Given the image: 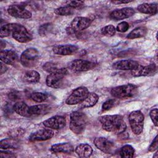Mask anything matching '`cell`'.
Instances as JSON below:
<instances>
[{
  "label": "cell",
  "mask_w": 158,
  "mask_h": 158,
  "mask_svg": "<svg viewBox=\"0 0 158 158\" xmlns=\"http://www.w3.org/2000/svg\"><path fill=\"white\" fill-rule=\"evenodd\" d=\"M119 153L122 157L131 158L134 156L135 149L131 145L126 144L120 148Z\"/></svg>",
  "instance_id": "obj_29"
},
{
  "label": "cell",
  "mask_w": 158,
  "mask_h": 158,
  "mask_svg": "<svg viewBox=\"0 0 158 158\" xmlns=\"http://www.w3.org/2000/svg\"><path fill=\"white\" fill-rule=\"evenodd\" d=\"M0 156L1 157H14V155L12 154V152H9L6 151H1L0 152Z\"/></svg>",
  "instance_id": "obj_42"
},
{
  "label": "cell",
  "mask_w": 158,
  "mask_h": 158,
  "mask_svg": "<svg viewBox=\"0 0 158 158\" xmlns=\"http://www.w3.org/2000/svg\"><path fill=\"white\" fill-rule=\"evenodd\" d=\"M140 64L134 60L127 59L121 60L114 62L112 67L115 70H132L137 68Z\"/></svg>",
  "instance_id": "obj_17"
},
{
  "label": "cell",
  "mask_w": 158,
  "mask_h": 158,
  "mask_svg": "<svg viewBox=\"0 0 158 158\" xmlns=\"http://www.w3.org/2000/svg\"><path fill=\"white\" fill-rule=\"evenodd\" d=\"M73 147L69 143H62L52 145L51 151L53 153L70 154L73 152Z\"/></svg>",
  "instance_id": "obj_20"
},
{
  "label": "cell",
  "mask_w": 158,
  "mask_h": 158,
  "mask_svg": "<svg viewBox=\"0 0 158 158\" xmlns=\"http://www.w3.org/2000/svg\"><path fill=\"white\" fill-rule=\"evenodd\" d=\"M75 152L80 157H88L93 153V148L88 144L81 143L75 148Z\"/></svg>",
  "instance_id": "obj_23"
},
{
  "label": "cell",
  "mask_w": 158,
  "mask_h": 158,
  "mask_svg": "<svg viewBox=\"0 0 158 158\" xmlns=\"http://www.w3.org/2000/svg\"><path fill=\"white\" fill-rule=\"evenodd\" d=\"M144 116L140 110L131 112L128 117L129 123L132 131L135 135H139L144 127Z\"/></svg>",
  "instance_id": "obj_7"
},
{
  "label": "cell",
  "mask_w": 158,
  "mask_h": 158,
  "mask_svg": "<svg viewBox=\"0 0 158 158\" xmlns=\"http://www.w3.org/2000/svg\"><path fill=\"white\" fill-rule=\"evenodd\" d=\"M147 28L144 27H138L131 30L127 36L128 39H135L144 36L147 33Z\"/></svg>",
  "instance_id": "obj_27"
},
{
  "label": "cell",
  "mask_w": 158,
  "mask_h": 158,
  "mask_svg": "<svg viewBox=\"0 0 158 158\" xmlns=\"http://www.w3.org/2000/svg\"><path fill=\"white\" fill-rule=\"evenodd\" d=\"M53 29V25L51 23H45L41 25L38 28V33L41 36L48 35Z\"/></svg>",
  "instance_id": "obj_33"
},
{
  "label": "cell",
  "mask_w": 158,
  "mask_h": 158,
  "mask_svg": "<svg viewBox=\"0 0 158 158\" xmlns=\"http://www.w3.org/2000/svg\"><path fill=\"white\" fill-rule=\"evenodd\" d=\"M114 4H126L130 2H132V1H128V0H117V1H111Z\"/></svg>",
  "instance_id": "obj_43"
},
{
  "label": "cell",
  "mask_w": 158,
  "mask_h": 158,
  "mask_svg": "<svg viewBox=\"0 0 158 158\" xmlns=\"http://www.w3.org/2000/svg\"><path fill=\"white\" fill-rule=\"evenodd\" d=\"M52 110V107L48 104H38L30 107L31 115H43L48 114Z\"/></svg>",
  "instance_id": "obj_21"
},
{
  "label": "cell",
  "mask_w": 158,
  "mask_h": 158,
  "mask_svg": "<svg viewBox=\"0 0 158 158\" xmlns=\"http://www.w3.org/2000/svg\"><path fill=\"white\" fill-rule=\"evenodd\" d=\"M157 147H158L157 138V136H156V137L153 139L152 143L150 144V146H149V147L148 148V151H150V152H154L156 150H157Z\"/></svg>",
  "instance_id": "obj_41"
},
{
  "label": "cell",
  "mask_w": 158,
  "mask_h": 158,
  "mask_svg": "<svg viewBox=\"0 0 158 158\" xmlns=\"http://www.w3.org/2000/svg\"><path fill=\"white\" fill-rule=\"evenodd\" d=\"M157 72V67L155 64H151L146 66L139 65L137 68L131 70V75L134 77L152 76Z\"/></svg>",
  "instance_id": "obj_14"
},
{
  "label": "cell",
  "mask_w": 158,
  "mask_h": 158,
  "mask_svg": "<svg viewBox=\"0 0 158 158\" xmlns=\"http://www.w3.org/2000/svg\"><path fill=\"white\" fill-rule=\"evenodd\" d=\"M138 93V87L133 84H127L113 88L111 94L117 99H128L135 96Z\"/></svg>",
  "instance_id": "obj_4"
},
{
  "label": "cell",
  "mask_w": 158,
  "mask_h": 158,
  "mask_svg": "<svg viewBox=\"0 0 158 158\" xmlns=\"http://www.w3.org/2000/svg\"><path fill=\"white\" fill-rule=\"evenodd\" d=\"M88 117L80 111H74L70 115V129L75 134L82 133L88 123Z\"/></svg>",
  "instance_id": "obj_2"
},
{
  "label": "cell",
  "mask_w": 158,
  "mask_h": 158,
  "mask_svg": "<svg viewBox=\"0 0 158 158\" xmlns=\"http://www.w3.org/2000/svg\"><path fill=\"white\" fill-rule=\"evenodd\" d=\"M7 67L6 65V64L1 62V74H3L4 73H5L7 71Z\"/></svg>",
  "instance_id": "obj_44"
},
{
  "label": "cell",
  "mask_w": 158,
  "mask_h": 158,
  "mask_svg": "<svg viewBox=\"0 0 158 158\" xmlns=\"http://www.w3.org/2000/svg\"><path fill=\"white\" fill-rule=\"evenodd\" d=\"M54 13L58 15L61 16L71 15L74 13V9L67 6L64 7H60L54 10Z\"/></svg>",
  "instance_id": "obj_32"
},
{
  "label": "cell",
  "mask_w": 158,
  "mask_h": 158,
  "mask_svg": "<svg viewBox=\"0 0 158 158\" xmlns=\"http://www.w3.org/2000/svg\"><path fill=\"white\" fill-rule=\"evenodd\" d=\"M54 136V132L49 129H41L33 132L29 136L30 141H41L51 139Z\"/></svg>",
  "instance_id": "obj_18"
},
{
  "label": "cell",
  "mask_w": 158,
  "mask_h": 158,
  "mask_svg": "<svg viewBox=\"0 0 158 158\" xmlns=\"http://www.w3.org/2000/svg\"><path fill=\"white\" fill-rule=\"evenodd\" d=\"M119 103V101L117 99H109L106 101L102 106V111L105 112L111 109L112 108L117 106Z\"/></svg>",
  "instance_id": "obj_34"
},
{
  "label": "cell",
  "mask_w": 158,
  "mask_h": 158,
  "mask_svg": "<svg viewBox=\"0 0 158 158\" xmlns=\"http://www.w3.org/2000/svg\"><path fill=\"white\" fill-rule=\"evenodd\" d=\"M1 62L8 65H14L17 60V54L12 50H2L0 52Z\"/></svg>",
  "instance_id": "obj_19"
},
{
  "label": "cell",
  "mask_w": 158,
  "mask_h": 158,
  "mask_svg": "<svg viewBox=\"0 0 158 158\" xmlns=\"http://www.w3.org/2000/svg\"><path fill=\"white\" fill-rule=\"evenodd\" d=\"M12 109L15 112L20 115L26 117L31 116L30 113V107H28V106L23 101H17L13 106Z\"/></svg>",
  "instance_id": "obj_22"
},
{
  "label": "cell",
  "mask_w": 158,
  "mask_h": 158,
  "mask_svg": "<svg viewBox=\"0 0 158 158\" xmlns=\"http://www.w3.org/2000/svg\"><path fill=\"white\" fill-rule=\"evenodd\" d=\"M157 114H158V110L157 108L152 109L149 112V115L151 118V120L152 121L154 125L156 127L157 126Z\"/></svg>",
  "instance_id": "obj_40"
},
{
  "label": "cell",
  "mask_w": 158,
  "mask_h": 158,
  "mask_svg": "<svg viewBox=\"0 0 158 158\" xmlns=\"http://www.w3.org/2000/svg\"><path fill=\"white\" fill-rule=\"evenodd\" d=\"M18 147V142L15 138H6L2 139L0 141V148L2 149L6 150L9 149H17Z\"/></svg>",
  "instance_id": "obj_28"
},
{
  "label": "cell",
  "mask_w": 158,
  "mask_h": 158,
  "mask_svg": "<svg viewBox=\"0 0 158 158\" xmlns=\"http://www.w3.org/2000/svg\"><path fill=\"white\" fill-rule=\"evenodd\" d=\"M43 124L47 128L53 130H60L66 125L65 118L60 115H55L44 120Z\"/></svg>",
  "instance_id": "obj_13"
},
{
  "label": "cell",
  "mask_w": 158,
  "mask_h": 158,
  "mask_svg": "<svg viewBox=\"0 0 158 158\" xmlns=\"http://www.w3.org/2000/svg\"><path fill=\"white\" fill-rule=\"evenodd\" d=\"M99 96L95 93H88L84 100L80 103L81 108H86L94 106L98 101Z\"/></svg>",
  "instance_id": "obj_25"
},
{
  "label": "cell",
  "mask_w": 158,
  "mask_h": 158,
  "mask_svg": "<svg viewBox=\"0 0 158 158\" xmlns=\"http://www.w3.org/2000/svg\"><path fill=\"white\" fill-rule=\"evenodd\" d=\"M116 31V28L112 25H108L101 29V33L103 35L107 36H112L115 35Z\"/></svg>",
  "instance_id": "obj_35"
},
{
  "label": "cell",
  "mask_w": 158,
  "mask_h": 158,
  "mask_svg": "<svg viewBox=\"0 0 158 158\" xmlns=\"http://www.w3.org/2000/svg\"><path fill=\"white\" fill-rule=\"evenodd\" d=\"M95 146L106 154H113L115 150V146L113 142L104 137H98L94 139Z\"/></svg>",
  "instance_id": "obj_9"
},
{
  "label": "cell",
  "mask_w": 158,
  "mask_h": 158,
  "mask_svg": "<svg viewBox=\"0 0 158 158\" xmlns=\"http://www.w3.org/2000/svg\"><path fill=\"white\" fill-rule=\"evenodd\" d=\"M62 68H63V67H60V65L58 64L52 62H48L43 65V70L49 73L58 72Z\"/></svg>",
  "instance_id": "obj_30"
},
{
  "label": "cell",
  "mask_w": 158,
  "mask_h": 158,
  "mask_svg": "<svg viewBox=\"0 0 158 158\" xmlns=\"http://www.w3.org/2000/svg\"><path fill=\"white\" fill-rule=\"evenodd\" d=\"M24 133V130L22 128H15L10 131L9 134L11 138H16L17 137H20Z\"/></svg>",
  "instance_id": "obj_39"
},
{
  "label": "cell",
  "mask_w": 158,
  "mask_h": 158,
  "mask_svg": "<svg viewBox=\"0 0 158 158\" xmlns=\"http://www.w3.org/2000/svg\"><path fill=\"white\" fill-rule=\"evenodd\" d=\"M10 35L14 40L19 43H25L30 41L33 37L27 28L21 24L10 23H9Z\"/></svg>",
  "instance_id": "obj_3"
},
{
  "label": "cell",
  "mask_w": 158,
  "mask_h": 158,
  "mask_svg": "<svg viewBox=\"0 0 158 158\" xmlns=\"http://www.w3.org/2000/svg\"><path fill=\"white\" fill-rule=\"evenodd\" d=\"M67 73V70L66 69L62 68L58 72L49 73L46 77V85L49 87L53 88H60L63 87Z\"/></svg>",
  "instance_id": "obj_5"
},
{
  "label": "cell",
  "mask_w": 158,
  "mask_h": 158,
  "mask_svg": "<svg viewBox=\"0 0 158 158\" xmlns=\"http://www.w3.org/2000/svg\"><path fill=\"white\" fill-rule=\"evenodd\" d=\"M88 94V89L85 86L77 88L68 96L65 103L68 105H75L80 104Z\"/></svg>",
  "instance_id": "obj_8"
},
{
  "label": "cell",
  "mask_w": 158,
  "mask_h": 158,
  "mask_svg": "<svg viewBox=\"0 0 158 158\" xmlns=\"http://www.w3.org/2000/svg\"><path fill=\"white\" fill-rule=\"evenodd\" d=\"M135 13V11L133 8L127 7L113 10L110 14V17L114 20H123L131 17Z\"/></svg>",
  "instance_id": "obj_16"
},
{
  "label": "cell",
  "mask_w": 158,
  "mask_h": 158,
  "mask_svg": "<svg viewBox=\"0 0 158 158\" xmlns=\"http://www.w3.org/2000/svg\"><path fill=\"white\" fill-rule=\"evenodd\" d=\"M31 99L36 102H43L48 100L49 96L48 94L42 92H34L30 95Z\"/></svg>",
  "instance_id": "obj_31"
},
{
  "label": "cell",
  "mask_w": 158,
  "mask_h": 158,
  "mask_svg": "<svg viewBox=\"0 0 158 158\" xmlns=\"http://www.w3.org/2000/svg\"><path fill=\"white\" fill-rule=\"evenodd\" d=\"M102 128L117 135L123 133L127 128L126 123L120 115H102L99 117Z\"/></svg>",
  "instance_id": "obj_1"
},
{
  "label": "cell",
  "mask_w": 158,
  "mask_h": 158,
  "mask_svg": "<svg viewBox=\"0 0 158 158\" xmlns=\"http://www.w3.org/2000/svg\"><path fill=\"white\" fill-rule=\"evenodd\" d=\"M3 41L2 40H1V51H2V49L6 47V43H4V44H3Z\"/></svg>",
  "instance_id": "obj_45"
},
{
  "label": "cell",
  "mask_w": 158,
  "mask_h": 158,
  "mask_svg": "<svg viewBox=\"0 0 158 158\" xmlns=\"http://www.w3.org/2000/svg\"><path fill=\"white\" fill-rule=\"evenodd\" d=\"M39 57L38 51L34 48H30L23 51L20 55V60L23 67L31 68L36 65Z\"/></svg>",
  "instance_id": "obj_6"
},
{
  "label": "cell",
  "mask_w": 158,
  "mask_h": 158,
  "mask_svg": "<svg viewBox=\"0 0 158 158\" xmlns=\"http://www.w3.org/2000/svg\"><path fill=\"white\" fill-rule=\"evenodd\" d=\"M7 96H8V98L12 101H17L21 98V94L20 93V92L15 90L10 91L8 93Z\"/></svg>",
  "instance_id": "obj_36"
},
{
  "label": "cell",
  "mask_w": 158,
  "mask_h": 158,
  "mask_svg": "<svg viewBox=\"0 0 158 158\" xmlns=\"http://www.w3.org/2000/svg\"><path fill=\"white\" fill-rule=\"evenodd\" d=\"M66 3L67 6H69L73 9L80 8L84 5V1H67Z\"/></svg>",
  "instance_id": "obj_38"
},
{
  "label": "cell",
  "mask_w": 158,
  "mask_h": 158,
  "mask_svg": "<svg viewBox=\"0 0 158 158\" xmlns=\"http://www.w3.org/2000/svg\"><path fill=\"white\" fill-rule=\"evenodd\" d=\"M7 12L14 17L28 19L31 17V12L20 5L13 4L7 9Z\"/></svg>",
  "instance_id": "obj_12"
},
{
  "label": "cell",
  "mask_w": 158,
  "mask_h": 158,
  "mask_svg": "<svg viewBox=\"0 0 158 158\" xmlns=\"http://www.w3.org/2000/svg\"><path fill=\"white\" fill-rule=\"evenodd\" d=\"M137 10L143 14L155 15L157 12V5L156 3H143L137 6Z\"/></svg>",
  "instance_id": "obj_24"
},
{
  "label": "cell",
  "mask_w": 158,
  "mask_h": 158,
  "mask_svg": "<svg viewBox=\"0 0 158 158\" xmlns=\"http://www.w3.org/2000/svg\"><path fill=\"white\" fill-rule=\"evenodd\" d=\"M23 79L27 83H35L40 81V75L35 70H29L24 73Z\"/></svg>",
  "instance_id": "obj_26"
},
{
  "label": "cell",
  "mask_w": 158,
  "mask_h": 158,
  "mask_svg": "<svg viewBox=\"0 0 158 158\" xmlns=\"http://www.w3.org/2000/svg\"><path fill=\"white\" fill-rule=\"evenodd\" d=\"M129 27H130V26H129L128 23L125 21H123V22L119 23L117 25V26L116 27V30L119 32L123 33V32L127 31L128 30Z\"/></svg>",
  "instance_id": "obj_37"
},
{
  "label": "cell",
  "mask_w": 158,
  "mask_h": 158,
  "mask_svg": "<svg viewBox=\"0 0 158 158\" xmlns=\"http://www.w3.org/2000/svg\"><path fill=\"white\" fill-rule=\"evenodd\" d=\"M69 68L74 72H85L96 67V64L86 60L75 59L69 64Z\"/></svg>",
  "instance_id": "obj_11"
},
{
  "label": "cell",
  "mask_w": 158,
  "mask_h": 158,
  "mask_svg": "<svg viewBox=\"0 0 158 158\" xmlns=\"http://www.w3.org/2000/svg\"><path fill=\"white\" fill-rule=\"evenodd\" d=\"M91 22L92 20L89 18L84 17H76L71 22L69 30H69L72 33L80 31L89 27Z\"/></svg>",
  "instance_id": "obj_10"
},
{
  "label": "cell",
  "mask_w": 158,
  "mask_h": 158,
  "mask_svg": "<svg viewBox=\"0 0 158 158\" xmlns=\"http://www.w3.org/2000/svg\"><path fill=\"white\" fill-rule=\"evenodd\" d=\"M78 50V47L74 44H60L52 48L54 54L60 56H70L74 54Z\"/></svg>",
  "instance_id": "obj_15"
}]
</instances>
